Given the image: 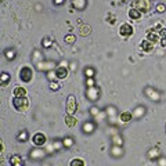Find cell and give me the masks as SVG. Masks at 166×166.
<instances>
[{
	"label": "cell",
	"mask_w": 166,
	"mask_h": 166,
	"mask_svg": "<svg viewBox=\"0 0 166 166\" xmlns=\"http://www.w3.org/2000/svg\"><path fill=\"white\" fill-rule=\"evenodd\" d=\"M13 107H14L17 111L24 112L29 108V98L26 97H14L13 100Z\"/></svg>",
	"instance_id": "1"
},
{
	"label": "cell",
	"mask_w": 166,
	"mask_h": 166,
	"mask_svg": "<svg viewBox=\"0 0 166 166\" xmlns=\"http://www.w3.org/2000/svg\"><path fill=\"white\" fill-rule=\"evenodd\" d=\"M100 96H101V91H100V89L96 86L93 87H86V98L89 100V101H98L100 100Z\"/></svg>",
	"instance_id": "2"
},
{
	"label": "cell",
	"mask_w": 166,
	"mask_h": 166,
	"mask_svg": "<svg viewBox=\"0 0 166 166\" xmlns=\"http://www.w3.org/2000/svg\"><path fill=\"white\" fill-rule=\"evenodd\" d=\"M65 109H67V114L69 115H73L76 111H78V101H76L75 96H68L67 98V104H65Z\"/></svg>",
	"instance_id": "3"
},
{
	"label": "cell",
	"mask_w": 166,
	"mask_h": 166,
	"mask_svg": "<svg viewBox=\"0 0 166 166\" xmlns=\"http://www.w3.org/2000/svg\"><path fill=\"white\" fill-rule=\"evenodd\" d=\"M133 7L141 13H148L151 8V0H133Z\"/></svg>",
	"instance_id": "4"
},
{
	"label": "cell",
	"mask_w": 166,
	"mask_h": 166,
	"mask_svg": "<svg viewBox=\"0 0 166 166\" xmlns=\"http://www.w3.org/2000/svg\"><path fill=\"white\" fill-rule=\"evenodd\" d=\"M144 94L147 96L148 98H150V100H152L154 102L161 101V98H162L161 93H159L156 89H154V87H145V89H144Z\"/></svg>",
	"instance_id": "5"
},
{
	"label": "cell",
	"mask_w": 166,
	"mask_h": 166,
	"mask_svg": "<svg viewBox=\"0 0 166 166\" xmlns=\"http://www.w3.org/2000/svg\"><path fill=\"white\" fill-rule=\"evenodd\" d=\"M55 62L54 61H40L36 64V69L37 71H42V72H49V71H53V69H55L57 67H55Z\"/></svg>",
	"instance_id": "6"
},
{
	"label": "cell",
	"mask_w": 166,
	"mask_h": 166,
	"mask_svg": "<svg viewBox=\"0 0 166 166\" xmlns=\"http://www.w3.org/2000/svg\"><path fill=\"white\" fill-rule=\"evenodd\" d=\"M32 69L29 68V67H22L21 71H19V79L22 80L24 83H29L32 80Z\"/></svg>",
	"instance_id": "7"
},
{
	"label": "cell",
	"mask_w": 166,
	"mask_h": 166,
	"mask_svg": "<svg viewBox=\"0 0 166 166\" xmlns=\"http://www.w3.org/2000/svg\"><path fill=\"white\" fill-rule=\"evenodd\" d=\"M44 156H46V152H44L43 150H40L39 147L33 148V150L29 151V158L32 159V161H40V159H43Z\"/></svg>",
	"instance_id": "8"
},
{
	"label": "cell",
	"mask_w": 166,
	"mask_h": 166,
	"mask_svg": "<svg viewBox=\"0 0 166 166\" xmlns=\"http://www.w3.org/2000/svg\"><path fill=\"white\" fill-rule=\"evenodd\" d=\"M147 40H150L152 44H156L158 42H161V36H159V31L156 29H150L147 32Z\"/></svg>",
	"instance_id": "9"
},
{
	"label": "cell",
	"mask_w": 166,
	"mask_h": 166,
	"mask_svg": "<svg viewBox=\"0 0 166 166\" xmlns=\"http://www.w3.org/2000/svg\"><path fill=\"white\" fill-rule=\"evenodd\" d=\"M32 141H33V145H35V147H43V145L46 144L47 138L43 133H35V136L32 137Z\"/></svg>",
	"instance_id": "10"
},
{
	"label": "cell",
	"mask_w": 166,
	"mask_h": 166,
	"mask_svg": "<svg viewBox=\"0 0 166 166\" xmlns=\"http://www.w3.org/2000/svg\"><path fill=\"white\" fill-rule=\"evenodd\" d=\"M119 35L123 37H129L133 35V26L130 24H122L119 28Z\"/></svg>",
	"instance_id": "11"
},
{
	"label": "cell",
	"mask_w": 166,
	"mask_h": 166,
	"mask_svg": "<svg viewBox=\"0 0 166 166\" xmlns=\"http://www.w3.org/2000/svg\"><path fill=\"white\" fill-rule=\"evenodd\" d=\"M96 127H97L96 122H93V120H86V122L83 123V126H82V132L84 134H91V133H94Z\"/></svg>",
	"instance_id": "12"
},
{
	"label": "cell",
	"mask_w": 166,
	"mask_h": 166,
	"mask_svg": "<svg viewBox=\"0 0 166 166\" xmlns=\"http://www.w3.org/2000/svg\"><path fill=\"white\" fill-rule=\"evenodd\" d=\"M145 114H147V108H145L144 105H138V107H136V108L133 109V118L134 119H141Z\"/></svg>",
	"instance_id": "13"
},
{
	"label": "cell",
	"mask_w": 166,
	"mask_h": 166,
	"mask_svg": "<svg viewBox=\"0 0 166 166\" xmlns=\"http://www.w3.org/2000/svg\"><path fill=\"white\" fill-rule=\"evenodd\" d=\"M71 4H72V8H75L78 11H82L86 8L87 0H71Z\"/></svg>",
	"instance_id": "14"
},
{
	"label": "cell",
	"mask_w": 166,
	"mask_h": 166,
	"mask_svg": "<svg viewBox=\"0 0 166 166\" xmlns=\"http://www.w3.org/2000/svg\"><path fill=\"white\" fill-rule=\"evenodd\" d=\"M55 73H57V79L58 80H62V79H65V78L68 76V69H67V67L60 65V67H57V68H55Z\"/></svg>",
	"instance_id": "15"
},
{
	"label": "cell",
	"mask_w": 166,
	"mask_h": 166,
	"mask_svg": "<svg viewBox=\"0 0 166 166\" xmlns=\"http://www.w3.org/2000/svg\"><path fill=\"white\" fill-rule=\"evenodd\" d=\"M147 156L151 159V161H158V158L161 156V150H159V147L151 148V150L147 152Z\"/></svg>",
	"instance_id": "16"
},
{
	"label": "cell",
	"mask_w": 166,
	"mask_h": 166,
	"mask_svg": "<svg viewBox=\"0 0 166 166\" xmlns=\"http://www.w3.org/2000/svg\"><path fill=\"white\" fill-rule=\"evenodd\" d=\"M116 111H118V109H116V107H114V105H108V107L105 108V114H107V116H108V119L111 120V122L116 118Z\"/></svg>",
	"instance_id": "17"
},
{
	"label": "cell",
	"mask_w": 166,
	"mask_h": 166,
	"mask_svg": "<svg viewBox=\"0 0 166 166\" xmlns=\"http://www.w3.org/2000/svg\"><path fill=\"white\" fill-rule=\"evenodd\" d=\"M111 155L112 156H115V158H120V156L123 155V148L122 145H112L111 148Z\"/></svg>",
	"instance_id": "18"
},
{
	"label": "cell",
	"mask_w": 166,
	"mask_h": 166,
	"mask_svg": "<svg viewBox=\"0 0 166 166\" xmlns=\"http://www.w3.org/2000/svg\"><path fill=\"white\" fill-rule=\"evenodd\" d=\"M8 163H10L11 166H22L24 165V159L19 155H13L10 158V161H8Z\"/></svg>",
	"instance_id": "19"
},
{
	"label": "cell",
	"mask_w": 166,
	"mask_h": 166,
	"mask_svg": "<svg viewBox=\"0 0 166 166\" xmlns=\"http://www.w3.org/2000/svg\"><path fill=\"white\" fill-rule=\"evenodd\" d=\"M10 80H11V76H10V73L8 72H1L0 73V84H1V86H7L8 83H10Z\"/></svg>",
	"instance_id": "20"
},
{
	"label": "cell",
	"mask_w": 166,
	"mask_h": 166,
	"mask_svg": "<svg viewBox=\"0 0 166 166\" xmlns=\"http://www.w3.org/2000/svg\"><path fill=\"white\" fill-rule=\"evenodd\" d=\"M3 53H4V57H6V60H8V61H13V60L17 57V51H15L14 49H6Z\"/></svg>",
	"instance_id": "21"
},
{
	"label": "cell",
	"mask_w": 166,
	"mask_h": 166,
	"mask_svg": "<svg viewBox=\"0 0 166 166\" xmlns=\"http://www.w3.org/2000/svg\"><path fill=\"white\" fill-rule=\"evenodd\" d=\"M152 47H154V44L151 43V42H150V40H143V42H141V44H140V49L143 51H145V53H150V51L152 50Z\"/></svg>",
	"instance_id": "22"
},
{
	"label": "cell",
	"mask_w": 166,
	"mask_h": 166,
	"mask_svg": "<svg viewBox=\"0 0 166 166\" xmlns=\"http://www.w3.org/2000/svg\"><path fill=\"white\" fill-rule=\"evenodd\" d=\"M141 14H143V13H141V11H138L137 8H134V7H132L129 10V17L132 19H136V21H138V19L141 18Z\"/></svg>",
	"instance_id": "23"
},
{
	"label": "cell",
	"mask_w": 166,
	"mask_h": 166,
	"mask_svg": "<svg viewBox=\"0 0 166 166\" xmlns=\"http://www.w3.org/2000/svg\"><path fill=\"white\" fill-rule=\"evenodd\" d=\"M133 119V112H130V111H125L120 114V120H122L123 123H127L130 122V120Z\"/></svg>",
	"instance_id": "24"
},
{
	"label": "cell",
	"mask_w": 166,
	"mask_h": 166,
	"mask_svg": "<svg viewBox=\"0 0 166 166\" xmlns=\"http://www.w3.org/2000/svg\"><path fill=\"white\" fill-rule=\"evenodd\" d=\"M111 140H112V144L115 145H123V138L119 133H114L111 136Z\"/></svg>",
	"instance_id": "25"
},
{
	"label": "cell",
	"mask_w": 166,
	"mask_h": 166,
	"mask_svg": "<svg viewBox=\"0 0 166 166\" xmlns=\"http://www.w3.org/2000/svg\"><path fill=\"white\" fill-rule=\"evenodd\" d=\"M26 93H28V91H26L25 87H15L14 91H13L14 97H25Z\"/></svg>",
	"instance_id": "26"
},
{
	"label": "cell",
	"mask_w": 166,
	"mask_h": 166,
	"mask_svg": "<svg viewBox=\"0 0 166 166\" xmlns=\"http://www.w3.org/2000/svg\"><path fill=\"white\" fill-rule=\"evenodd\" d=\"M73 144H75V140H73L71 136H67V137L62 138V145H64V148H71Z\"/></svg>",
	"instance_id": "27"
},
{
	"label": "cell",
	"mask_w": 166,
	"mask_h": 166,
	"mask_svg": "<svg viewBox=\"0 0 166 166\" xmlns=\"http://www.w3.org/2000/svg\"><path fill=\"white\" fill-rule=\"evenodd\" d=\"M65 125L68 127H73L76 125V119L73 118V115H69V114H67V116H65Z\"/></svg>",
	"instance_id": "28"
},
{
	"label": "cell",
	"mask_w": 166,
	"mask_h": 166,
	"mask_svg": "<svg viewBox=\"0 0 166 166\" xmlns=\"http://www.w3.org/2000/svg\"><path fill=\"white\" fill-rule=\"evenodd\" d=\"M28 138L29 133L26 130H22L21 133H18V136H17V141H19V143H25V141H28Z\"/></svg>",
	"instance_id": "29"
},
{
	"label": "cell",
	"mask_w": 166,
	"mask_h": 166,
	"mask_svg": "<svg viewBox=\"0 0 166 166\" xmlns=\"http://www.w3.org/2000/svg\"><path fill=\"white\" fill-rule=\"evenodd\" d=\"M49 87H50V90H53V91H57V90H60V89H61L58 79H55V80H49Z\"/></svg>",
	"instance_id": "30"
},
{
	"label": "cell",
	"mask_w": 166,
	"mask_h": 166,
	"mask_svg": "<svg viewBox=\"0 0 166 166\" xmlns=\"http://www.w3.org/2000/svg\"><path fill=\"white\" fill-rule=\"evenodd\" d=\"M79 31H80V35H82V36H87V35H89V33H90V26L89 25H86V24H83V25H80L79 26Z\"/></svg>",
	"instance_id": "31"
},
{
	"label": "cell",
	"mask_w": 166,
	"mask_h": 166,
	"mask_svg": "<svg viewBox=\"0 0 166 166\" xmlns=\"http://www.w3.org/2000/svg\"><path fill=\"white\" fill-rule=\"evenodd\" d=\"M42 46H43V49H50V47L53 46V40L49 36L43 37V39H42Z\"/></svg>",
	"instance_id": "32"
},
{
	"label": "cell",
	"mask_w": 166,
	"mask_h": 166,
	"mask_svg": "<svg viewBox=\"0 0 166 166\" xmlns=\"http://www.w3.org/2000/svg\"><path fill=\"white\" fill-rule=\"evenodd\" d=\"M37 58H39L40 61H43V55H42V53H40V51H37V50H35L33 51V55H32V61H33V64L36 65L37 62Z\"/></svg>",
	"instance_id": "33"
},
{
	"label": "cell",
	"mask_w": 166,
	"mask_h": 166,
	"mask_svg": "<svg viewBox=\"0 0 166 166\" xmlns=\"http://www.w3.org/2000/svg\"><path fill=\"white\" fill-rule=\"evenodd\" d=\"M84 76H86V78H94V76H96V69L91 68V67L84 68Z\"/></svg>",
	"instance_id": "34"
},
{
	"label": "cell",
	"mask_w": 166,
	"mask_h": 166,
	"mask_svg": "<svg viewBox=\"0 0 166 166\" xmlns=\"http://www.w3.org/2000/svg\"><path fill=\"white\" fill-rule=\"evenodd\" d=\"M64 40H65V43L73 44L76 42V36H75V35H72V33H68V35H65Z\"/></svg>",
	"instance_id": "35"
},
{
	"label": "cell",
	"mask_w": 166,
	"mask_h": 166,
	"mask_svg": "<svg viewBox=\"0 0 166 166\" xmlns=\"http://www.w3.org/2000/svg\"><path fill=\"white\" fill-rule=\"evenodd\" d=\"M46 73H47V79H49V80H55V79H57L55 69H54V71H49V72H46Z\"/></svg>",
	"instance_id": "36"
},
{
	"label": "cell",
	"mask_w": 166,
	"mask_h": 166,
	"mask_svg": "<svg viewBox=\"0 0 166 166\" xmlns=\"http://www.w3.org/2000/svg\"><path fill=\"white\" fill-rule=\"evenodd\" d=\"M155 10H156V13H165L166 6L163 3H158V4H156V7H155Z\"/></svg>",
	"instance_id": "37"
},
{
	"label": "cell",
	"mask_w": 166,
	"mask_h": 166,
	"mask_svg": "<svg viewBox=\"0 0 166 166\" xmlns=\"http://www.w3.org/2000/svg\"><path fill=\"white\" fill-rule=\"evenodd\" d=\"M96 86V79L94 78H86V87Z\"/></svg>",
	"instance_id": "38"
},
{
	"label": "cell",
	"mask_w": 166,
	"mask_h": 166,
	"mask_svg": "<svg viewBox=\"0 0 166 166\" xmlns=\"http://www.w3.org/2000/svg\"><path fill=\"white\" fill-rule=\"evenodd\" d=\"M69 165H71V166H73V165L84 166V161H83V159H72V161L69 162Z\"/></svg>",
	"instance_id": "39"
},
{
	"label": "cell",
	"mask_w": 166,
	"mask_h": 166,
	"mask_svg": "<svg viewBox=\"0 0 166 166\" xmlns=\"http://www.w3.org/2000/svg\"><path fill=\"white\" fill-rule=\"evenodd\" d=\"M89 111H90V115L91 116H98L100 114H101V112H100V109H98L97 107H91Z\"/></svg>",
	"instance_id": "40"
},
{
	"label": "cell",
	"mask_w": 166,
	"mask_h": 166,
	"mask_svg": "<svg viewBox=\"0 0 166 166\" xmlns=\"http://www.w3.org/2000/svg\"><path fill=\"white\" fill-rule=\"evenodd\" d=\"M53 145H54L55 151H58L61 147H64V145H62V140H54V141H53Z\"/></svg>",
	"instance_id": "41"
},
{
	"label": "cell",
	"mask_w": 166,
	"mask_h": 166,
	"mask_svg": "<svg viewBox=\"0 0 166 166\" xmlns=\"http://www.w3.org/2000/svg\"><path fill=\"white\" fill-rule=\"evenodd\" d=\"M107 19L109 21V24H111V25H114V24L116 22V18H115V17H114L112 14H108V15H107Z\"/></svg>",
	"instance_id": "42"
},
{
	"label": "cell",
	"mask_w": 166,
	"mask_h": 166,
	"mask_svg": "<svg viewBox=\"0 0 166 166\" xmlns=\"http://www.w3.org/2000/svg\"><path fill=\"white\" fill-rule=\"evenodd\" d=\"M159 36H161V39H166V29L165 28H162L159 31Z\"/></svg>",
	"instance_id": "43"
},
{
	"label": "cell",
	"mask_w": 166,
	"mask_h": 166,
	"mask_svg": "<svg viewBox=\"0 0 166 166\" xmlns=\"http://www.w3.org/2000/svg\"><path fill=\"white\" fill-rule=\"evenodd\" d=\"M65 3V0H53V4H54V6H62V4Z\"/></svg>",
	"instance_id": "44"
},
{
	"label": "cell",
	"mask_w": 166,
	"mask_h": 166,
	"mask_svg": "<svg viewBox=\"0 0 166 166\" xmlns=\"http://www.w3.org/2000/svg\"><path fill=\"white\" fill-rule=\"evenodd\" d=\"M158 163L159 165H166V158H162V155L158 158Z\"/></svg>",
	"instance_id": "45"
},
{
	"label": "cell",
	"mask_w": 166,
	"mask_h": 166,
	"mask_svg": "<svg viewBox=\"0 0 166 166\" xmlns=\"http://www.w3.org/2000/svg\"><path fill=\"white\" fill-rule=\"evenodd\" d=\"M161 43H162L163 47H166V39H161Z\"/></svg>",
	"instance_id": "46"
},
{
	"label": "cell",
	"mask_w": 166,
	"mask_h": 166,
	"mask_svg": "<svg viewBox=\"0 0 166 166\" xmlns=\"http://www.w3.org/2000/svg\"><path fill=\"white\" fill-rule=\"evenodd\" d=\"M122 1H125V3H126V1H129V0H122Z\"/></svg>",
	"instance_id": "47"
}]
</instances>
